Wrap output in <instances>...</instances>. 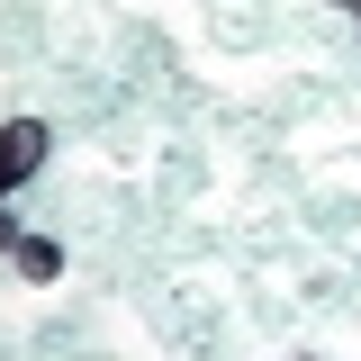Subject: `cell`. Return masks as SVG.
<instances>
[{"instance_id": "2", "label": "cell", "mask_w": 361, "mask_h": 361, "mask_svg": "<svg viewBox=\"0 0 361 361\" xmlns=\"http://www.w3.org/2000/svg\"><path fill=\"white\" fill-rule=\"evenodd\" d=\"M37 45H45V27H37V9H0V54H18V63H27Z\"/></svg>"}, {"instance_id": "1", "label": "cell", "mask_w": 361, "mask_h": 361, "mask_svg": "<svg viewBox=\"0 0 361 361\" xmlns=\"http://www.w3.org/2000/svg\"><path fill=\"white\" fill-rule=\"evenodd\" d=\"M37 163H45V127L37 118H9V127H0V199L37 172Z\"/></svg>"}, {"instance_id": "3", "label": "cell", "mask_w": 361, "mask_h": 361, "mask_svg": "<svg viewBox=\"0 0 361 361\" xmlns=\"http://www.w3.org/2000/svg\"><path fill=\"white\" fill-rule=\"evenodd\" d=\"M9 262L27 271V280H54V271H63V253H54L45 235H18V253H9Z\"/></svg>"}, {"instance_id": "4", "label": "cell", "mask_w": 361, "mask_h": 361, "mask_svg": "<svg viewBox=\"0 0 361 361\" xmlns=\"http://www.w3.org/2000/svg\"><path fill=\"white\" fill-rule=\"evenodd\" d=\"M334 9H343V18H353V27H361V0H334Z\"/></svg>"}]
</instances>
